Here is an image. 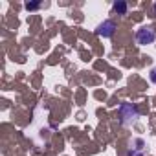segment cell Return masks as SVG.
Wrapping results in <instances>:
<instances>
[{"label": "cell", "mask_w": 156, "mask_h": 156, "mask_svg": "<svg viewBox=\"0 0 156 156\" xmlns=\"http://www.w3.org/2000/svg\"><path fill=\"white\" fill-rule=\"evenodd\" d=\"M39 6H41L39 2H28V4H26L24 8H26L28 11H35V9H39Z\"/></svg>", "instance_id": "obj_6"}, {"label": "cell", "mask_w": 156, "mask_h": 156, "mask_svg": "<svg viewBox=\"0 0 156 156\" xmlns=\"http://www.w3.org/2000/svg\"><path fill=\"white\" fill-rule=\"evenodd\" d=\"M152 11H154V15H156V4H154V8H152Z\"/></svg>", "instance_id": "obj_8"}, {"label": "cell", "mask_w": 156, "mask_h": 156, "mask_svg": "<svg viewBox=\"0 0 156 156\" xmlns=\"http://www.w3.org/2000/svg\"><path fill=\"white\" fill-rule=\"evenodd\" d=\"M112 9H114L118 15H125V13H127V9H129V6H127V2H123V0H118V2H114Z\"/></svg>", "instance_id": "obj_5"}, {"label": "cell", "mask_w": 156, "mask_h": 156, "mask_svg": "<svg viewBox=\"0 0 156 156\" xmlns=\"http://www.w3.org/2000/svg\"><path fill=\"white\" fill-rule=\"evenodd\" d=\"M145 141L141 140V138H136V140H132V143H130V149L127 151V156H145Z\"/></svg>", "instance_id": "obj_4"}, {"label": "cell", "mask_w": 156, "mask_h": 156, "mask_svg": "<svg viewBox=\"0 0 156 156\" xmlns=\"http://www.w3.org/2000/svg\"><path fill=\"white\" fill-rule=\"evenodd\" d=\"M149 79H151V81L156 85V68H152V70L149 72Z\"/></svg>", "instance_id": "obj_7"}, {"label": "cell", "mask_w": 156, "mask_h": 156, "mask_svg": "<svg viewBox=\"0 0 156 156\" xmlns=\"http://www.w3.org/2000/svg\"><path fill=\"white\" fill-rule=\"evenodd\" d=\"M119 118H121V123L125 127H129V125H132L140 118V110L132 103H121L119 105Z\"/></svg>", "instance_id": "obj_1"}, {"label": "cell", "mask_w": 156, "mask_h": 156, "mask_svg": "<svg viewBox=\"0 0 156 156\" xmlns=\"http://www.w3.org/2000/svg\"><path fill=\"white\" fill-rule=\"evenodd\" d=\"M154 41H156V31H154L152 28H147V26H143V28H140V30L136 31V42H138L140 46L152 44Z\"/></svg>", "instance_id": "obj_2"}, {"label": "cell", "mask_w": 156, "mask_h": 156, "mask_svg": "<svg viewBox=\"0 0 156 156\" xmlns=\"http://www.w3.org/2000/svg\"><path fill=\"white\" fill-rule=\"evenodd\" d=\"M116 30H118V26H116L114 20H103V22L96 28V35H99V37H103V39H110V37L116 33Z\"/></svg>", "instance_id": "obj_3"}]
</instances>
